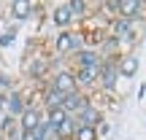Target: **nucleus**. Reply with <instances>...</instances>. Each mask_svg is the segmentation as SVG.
<instances>
[{
    "mask_svg": "<svg viewBox=\"0 0 146 140\" xmlns=\"http://www.w3.org/2000/svg\"><path fill=\"white\" fill-rule=\"evenodd\" d=\"M43 119L49 121V127H52V129H60V127H62L70 116L65 113L62 108H49V110H43Z\"/></svg>",
    "mask_w": 146,
    "mask_h": 140,
    "instance_id": "13",
    "label": "nucleus"
},
{
    "mask_svg": "<svg viewBox=\"0 0 146 140\" xmlns=\"http://www.w3.org/2000/svg\"><path fill=\"white\" fill-rule=\"evenodd\" d=\"M52 24L57 27L60 32L73 30V24H76V16H73V11H70V3H57V5L52 8Z\"/></svg>",
    "mask_w": 146,
    "mask_h": 140,
    "instance_id": "7",
    "label": "nucleus"
},
{
    "mask_svg": "<svg viewBox=\"0 0 146 140\" xmlns=\"http://www.w3.org/2000/svg\"><path fill=\"white\" fill-rule=\"evenodd\" d=\"M116 81H119V57L100 59V81H98V89L106 92V94H114Z\"/></svg>",
    "mask_w": 146,
    "mask_h": 140,
    "instance_id": "2",
    "label": "nucleus"
},
{
    "mask_svg": "<svg viewBox=\"0 0 146 140\" xmlns=\"http://www.w3.org/2000/svg\"><path fill=\"white\" fill-rule=\"evenodd\" d=\"M41 8L38 3H30V0H14V3L8 5V11H11V19L14 22H27V19H33V14Z\"/></svg>",
    "mask_w": 146,
    "mask_h": 140,
    "instance_id": "9",
    "label": "nucleus"
},
{
    "mask_svg": "<svg viewBox=\"0 0 146 140\" xmlns=\"http://www.w3.org/2000/svg\"><path fill=\"white\" fill-rule=\"evenodd\" d=\"M143 14H146V3L141 0H116V16H122V19L143 22Z\"/></svg>",
    "mask_w": 146,
    "mask_h": 140,
    "instance_id": "6",
    "label": "nucleus"
},
{
    "mask_svg": "<svg viewBox=\"0 0 146 140\" xmlns=\"http://www.w3.org/2000/svg\"><path fill=\"white\" fill-rule=\"evenodd\" d=\"M95 132H98V140H103V137H108V132H111V121L108 119H103L98 127H95Z\"/></svg>",
    "mask_w": 146,
    "mask_h": 140,
    "instance_id": "15",
    "label": "nucleus"
},
{
    "mask_svg": "<svg viewBox=\"0 0 146 140\" xmlns=\"http://www.w3.org/2000/svg\"><path fill=\"white\" fill-rule=\"evenodd\" d=\"M41 121H43V110H38V108H27L25 113L19 116V129H22V132H35Z\"/></svg>",
    "mask_w": 146,
    "mask_h": 140,
    "instance_id": "11",
    "label": "nucleus"
},
{
    "mask_svg": "<svg viewBox=\"0 0 146 140\" xmlns=\"http://www.w3.org/2000/svg\"><path fill=\"white\" fill-rule=\"evenodd\" d=\"M70 65H73V70L76 68H92V65H100V54H98V49H78L76 54L70 57Z\"/></svg>",
    "mask_w": 146,
    "mask_h": 140,
    "instance_id": "10",
    "label": "nucleus"
},
{
    "mask_svg": "<svg viewBox=\"0 0 146 140\" xmlns=\"http://www.w3.org/2000/svg\"><path fill=\"white\" fill-rule=\"evenodd\" d=\"M138 68H141V62H138V54H122V57H119V78H125V81L135 78Z\"/></svg>",
    "mask_w": 146,
    "mask_h": 140,
    "instance_id": "12",
    "label": "nucleus"
},
{
    "mask_svg": "<svg viewBox=\"0 0 146 140\" xmlns=\"http://www.w3.org/2000/svg\"><path fill=\"white\" fill-rule=\"evenodd\" d=\"M73 76H76V86L78 92H87L89 89H98V81H100V65H92V68H76L73 70Z\"/></svg>",
    "mask_w": 146,
    "mask_h": 140,
    "instance_id": "4",
    "label": "nucleus"
},
{
    "mask_svg": "<svg viewBox=\"0 0 146 140\" xmlns=\"http://www.w3.org/2000/svg\"><path fill=\"white\" fill-rule=\"evenodd\" d=\"M89 103H92V97H89L87 92H73V94H68V97H62V105H60V108H62L68 116H76L78 110L87 108Z\"/></svg>",
    "mask_w": 146,
    "mask_h": 140,
    "instance_id": "8",
    "label": "nucleus"
},
{
    "mask_svg": "<svg viewBox=\"0 0 146 140\" xmlns=\"http://www.w3.org/2000/svg\"><path fill=\"white\" fill-rule=\"evenodd\" d=\"M25 110H27V92L25 89H11V92L5 94V116L19 119Z\"/></svg>",
    "mask_w": 146,
    "mask_h": 140,
    "instance_id": "5",
    "label": "nucleus"
},
{
    "mask_svg": "<svg viewBox=\"0 0 146 140\" xmlns=\"http://www.w3.org/2000/svg\"><path fill=\"white\" fill-rule=\"evenodd\" d=\"M49 83H52V86L57 89L62 97H68V94L78 92V86H76V76H73L70 68H60V70H54L52 76H49Z\"/></svg>",
    "mask_w": 146,
    "mask_h": 140,
    "instance_id": "3",
    "label": "nucleus"
},
{
    "mask_svg": "<svg viewBox=\"0 0 146 140\" xmlns=\"http://www.w3.org/2000/svg\"><path fill=\"white\" fill-rule=\"evenodd\" d=\"M11 43H14V30H8V32L0 35V49H8Z\"/></svg>",
    "mask_w": 146,
    "mask_h": 140,
    "instance_id": "16",
    "label": "nucleus"
},
{
    "mask_svg": "<svg viewBox=\"0 0 146 140\" xmlns=\"http://www.w3.org/2000/svg\"><path fill=\"white\" fill-rule=\"evenodd\" d=\"M73 140H98V132H95V127H78Z\"/></svg>",
    "mask_w": 146,
    "mask_h": 140,
    "instance_id": "14",
    "label": "nucleus"
},
{
    "mask_svg": "<svg viewBox=\"0 0 146 140\" xmlns=\"http://www.w3.org/2000/svg\"><path fill=\"white\" fill-rule=\"evenodd\" d=\"M78 49H84V38H81V32H78V30L57 32V38H54V54H57V57L70 59Z\"/></svg>",
    "mask_w": 146,
    "mask_h": 140,
    "instance_id": "1",
    "label": "nucleus"
}]
</instances>
